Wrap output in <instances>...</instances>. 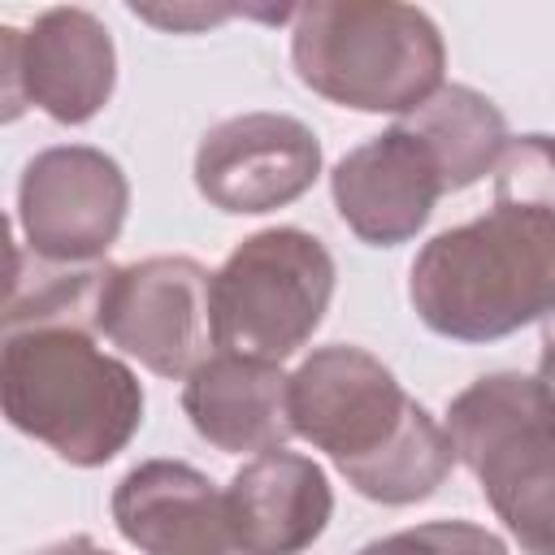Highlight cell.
<instances>
[{"label": "cell", "mask_w": 555, "mask_h": 555, "mask_svg": "<svg viewBox=\"0 0 555 555\" xmlns=\"http://www.w3.org/2000/svg\"><path fill=\"white\" fill-rule=\"evenodd\" d=\"M291 425L334 460L356 494L386 507L429 499L455 468L447 425L351 343L317 347L291 373Z\"/></svg>", "instance_id": "1"}, {"label": "cell", "mask_w": 555, "mask_h": 555, "mask_svg": "<svg viewBox=\"0 0 555 555\" xmlns=\"http://www.w3.org/2000/svg\"><path fill=\"white\" fill-rule=\"evenodd\" d=\"M425 330L494 343L555 312V212L494 191L490 212L434 234L408 273Z\"/></svg>", "instance_id": "2"}, {"label": "cell", "mask_w": 555, "mask_h": 555, "mask_svg": "<svg viewBox=\"0 0 555 555\" xmlns=\"http://www.w3.org/2000/svg\"><path fill=\"white\" fill-rule=\"evenodd\" d=\"M4 421L56 451L74 468H100L130 447L143 425V386L134 369L91 330H17L0 351Z\"/></svg>", "instance_id": "3"}, {"label": "cell", "mask_w": 555, "mask_h": 555, "mask_svg": "<svg viewBox=\"0 0 555 555\" xmlns=\"http://www.w3.org/2000/svg\"><path fill=\"white\" fill-rule=\"evenodd\" d=\"M299 82L356 113H416L447 82V43L434 17L399 0H312L291 17Z\"/></svg>", "instance_id": "4"}, {"label": "cell", "mask_w": 555, "mask_h": 555, "mask_svg": "<svg viewBox=\"0 0 555 555\" xmlns=\"http://www.w3.org/2000/svg\"><path fill=\"white\" fill-rule=\"evenodd\" d=\"M455 460L525 555H555V399L529 373H486L447 408Z\"/></svg>", "instance_id": "5"}, {"label": "cell", "mask_w": 555, "mask_h": 555, "mask_svg": "<svg viewBox=\"0 0 555 555\" xmlns=\"http://www.w3.org/2000/svg\"><path fill=\"white\" fill-rule=\"evenodd\" d=\"M334 278L330 247L299 225H273L243 238L212 273L217 351L282 364L325 321Z\"/></svg>", "instance_id": "6"}, {"label": "cell", "mask_w": 555, "mask_h": 555, "mask_svg": "<svg viewBox=\"0 0 555 555\" xmlns=\"http://www.w3.org/2000/svg\"><path fill=\"white\" fill-rule=\"evenodd\" d=\"M95 330L156 377H191L212 338V273L191 256H147L113 264Z\"/></svg>", "instance_id": "7"}, {"label": "cell", "mask_w": 555, "mask_h": 555, "mask_svg": "<svg viewBox=\"0 0 555 555\" xmlns=\"http://www.w3.org/2000/svg\"><path fill=\"white\" fill-rule=\"evenodd\" d=\"M130 182L121 165L87 143L43 147L17 182L22 247L56 264H95L121 238Z\"/></svg>", "instance_id": "8"}, {"label": "cell", "mask_w": 555, "mask_h": 555, "mask_svg": "<svg viewBox=\"0 0 555 555\" xmlns=\"http://www.w3.org/2000/svg\"><path fill=\"white\" fill-rule=\"evenodd\" d=\"M4 121L39 108L61 126L91 121L117 87V48L108 26L78 4L43 9L26 30L4 26Z\"/></svg>", "instance_id": "9"}, {"label": "cell", "mask_w": 555, "mask_h": 555, "mask_svg": "<svg viewBox=\"0 0 555 555\" xmlns=\"http://www.w3.org/2000/svg\"><path fill=\"white\" fill-rule=\"evenodd\" d=\"M321 173V139L291 113H238L217 121L195 147L199 195L234 217L295 204Z\"/></svg>", "instance_id": "10"}, {"label": "cell", "mask_w": 555, "mask_h": 555, "mask_svg": "<svg viewBox=\"0 0 555 555\" xmlns=\"http://www.w3.org/2000/svg\"><path fill=\"white\" fill-rule=\"evenodd\" d=\"M330 195L343 225L360 243L399 247L425 230L438 195L447 191L429 147L403 121H395L334 165Z\"/></svg>", "instance_id": "11"}, {"label": "cell", "mask_w": 555, "mask_h": 555, "mask_svg": "<svg viewBox=\"0 0 555 555\" xmlns=\"http://www.w3.org/2000/svg\"><path fill=\"white\" fill-rule=\"evenodd\" d=\"M113 525L143 555H238L225 490L182 460H143L113 490Z\"/></svg>", "instance_id": "12"}, {"label": "cell", "mask_w": 555, "mask_h": 555, "mask_svg": "<svg viewBox=\"0 0 555 555\" xmlns=\"http://www.w3.org/2000/svg\"><path fill=\"white\" fill-rule=\"evenodd\" d=\"M225 507L238 555H304L334 516V490L312 455L278 447L230 477Z\"/></svg>", "instance_id": "13"}, {"label": "cell", "mask_w": 555, "mask_h": 555, "mask_svg": "<svg viewBox=\"0 0 555 555\" xmlns=\"http://www.w3.org/2000/svg\"><path fill=\"white\" fill-rule=\"evenodd\" d=\"M182 412L195 434L225 451H278L295 434L291 425V377L251 356L217 351L182 382Z\"/></svg>", "instance_id": "14"}, {"label": "cell", "mask_w": 555, "mask_h": 555, "mask_svg": "<svg viewBox=\"0 0 555 555\" xmlns=\"http://www.w3.org/2000/svg\"><path fill=\"white\" fill-rule=\"evenodd\" d=\"M403 126L429 147L442 191H464L486 173H494L499 156L512 143L499 104L464 82H447L416 113H408Z\"/></svg>", "instance_id": "15"}, {"label": "cell", "mask_w": 555, "mask_h": 555, "mask_svg": "<svg viewBox=\"0 0 555 555\" xmlns=\"http://www.w3.org/2000/svg\"><path fill=\"white\" fill-rule=\"evenodd\" d=\"M9 260H13V269H9L4 334H17V330H52V325L95 330L100 295H104V282L113 273L108 260H95V264H56V260H43V256L26 251L22 243H13Z\"/></svg>", "instance_id": "16"}, {"label": "cell", "mask_w": 555, "mask_h": 555, "mask_svg": "<svg viewBox=\"0 0 555 555\" xmlns=\"http://www.w3.org/2000/svg\"><path fill=\"white\" fill-rule=\"evenodd\" d=\"M356 555H512L499 533L473 520H425L364 542Z\"/></svg>", "instance_id": "17"}, {"label": "cell", "mask_w": 555, "mask_h": 555, "mask_svg": "<svg viewBox=\"0 0 555 555\" xmlns=\"http://www.w3.org/2000/svg\"><path fill=\"white\" fill-rule=\"evenodd\" d=\"M134 17L152 22V26H165V30H199V26H212L238 9H204V4H173V9H147V4H130Z\"/></svg>", "instance_id": "18"}, {"label": "cell", "mask_w": 555, "mask_h": 555, "mask_svg": "<svg viewBox=\"0 0 555 555\" xmlns=\"http://www.w3.org/2000/svg\"><path fill=\"white\" fill-rule=\"evenodd\" d=\"M538 382L555 399V312L542 321V356H538Z\"/></svg>", "instance_id": "19"}, {"label": "cell", "mask_w": 555, "mask_h": 555, "mask_svg": "<svg viewBox=\"0 0 555 555\" xmlns=\"http://www.w3.org/2000/svg\"><path fill=\"white\" fill-rule=\"evenodd\" d=\"M30 555H113V551H104V546L91 542L87 533H74V538H61V542L39 546V551H30Z\"/></svg>", "instance_id": "20"}]
</instances>
